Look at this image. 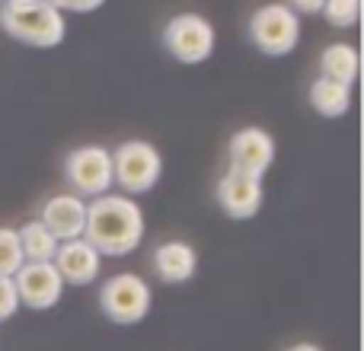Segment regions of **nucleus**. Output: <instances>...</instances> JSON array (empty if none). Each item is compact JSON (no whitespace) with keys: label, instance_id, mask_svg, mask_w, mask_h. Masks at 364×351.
<instances>
[{"label":"nucleus","instance_id":"f257e3e1","mask_svg":"<svg viewBox=\"0 0 364 351\" xmlns=\"http://www.w3.org/2000/svg\"><path fill=\"white\" fill-rule=\"evenodd\" d=\"M83 239L100 256L122 259L134 252L144 239V211L128 195H100L87 205V227Z\"/></svg>","mask_w":364,"mask_h":351},{"label":"nucleus","instance_id":"f03ea898","mask_svg":"<svg viewBox=\"0 0 364 351\" xmlns=\"http://www.w3.org/2000/svg\"><path fill=\"white\" fill-rule=\"evenodd\" d=\"M0 26L6 29V36L32 48H55L64 42V32H68L64 16L45 0H4Z\"/></svg>","mask_w":364,"mask_h":351},{"label":"nucleus","instance_id":"7ed1b4c3","mask_svg":"<svg viewBox=\"0 0 364 351\" xmlns=\"http://www.w3.org/2000/svg\"><path fill=\"white\" fill-rule=\"evenodd\" d=\"M154 307V291L134 271H119L100 288V310L106 320L119 323V326H138L147 320Z\"/></svg>","mask_w":364,"mask_h":351},{"label":"nucleus","instance_id":"20e7f679","mask_svg":"<svg viewBox=\"0 0 364 351\" xmlns=\"http://www.w3.org/2000/svg\"><path fill=\"white\" fill-rule=\"evenodd\" d=\"M164 176V157L151 141H125L112 151V179L122 192L144 195Z\"/></svg>","mask_w":364,"mask_h":351},{"label":"nucleus","instance_id":"39448f33","mask_svg":"<svg viewBox=\"0 0 364 351\" xmlns=\"http://www.w3.org/2000/svg\"><path fill=\"white\" fill-rule=\"evenodd\" d=\"M250 38L262 55H291L301 42V16L288 4H265L250 16Z\"/></svg>","mask_w":364,"mask_h":351},{"label":"nucleus","instance_id":"423d86ee","mask_svg":"<svg viewBox=\"0 0 364 351\" xmlns=\"http://www.w3.org/2000/svg\"><path fill=\"white\" fill-rule=\"evenodd\" d=\"M64 179L74 188L77 198H100L115 185L112 179V153L100 144H83L64 157Z\"/></svg>","mask_w":364,"mask_h":351},{"label":"nucleus","instance_id":"0eeeda50","mask_svg":"<svg viewBox=\"0 0 364 351\" xmlns=\"http://www.w3.org/2000/svg\"><path fill=\"white\" fill-rule=\"evenodd\" d=\"M214 26L201 13H179L164 26V48L179 64H205L214 55Z\"/></svg>","mask_w":364,"mask_h":351},{"label":"nucleus","instance_id":"6e6552de","mask_svg":"<svg viewBox=\"0 0 364 351\" xmlns=\"http://www.w3.org/2000/svg\"><path fill=\"white\" fill-rule=\"evenodd\" d=\"M227 160H230V173H243L252 179H262L275 163V138L265 128H240L230 138L227 147Z\"/></svg>","mask_w":364,"mask_h":351},{"label":"nucleus","instance_id":"1a4fd4ad","mask_svg":"<svg viewBox=\"0 0 364 351\" xmlns=\"http://www.w3.org/2000/svg\"><path fill=\"white\" fill-rule=\"evenodd\" d=\"M19 307L51 310L64 294V281L51 262H23V269L13 275Z\"/></svg>","mask_w":364,"mask_h":351},{"label":"nucleus","instance_id":"9d476101","mask_svg":"<svg viewBox=\"0 0 364 351\" xmlns=\"http://www.w3.org/2000/svg\"><path fill=\"white\" fill-rule=\"evenodd\" d=\"M214 198H218L220 211H224L230 220H250V217H256L259 207H262V198H265L262 179H252V176L227 170L218 179Z\"/></svg>","mask_w":364,"mask_h":351},{"label":"nucleus","instance_id":"9b49d317","mask_svg":"<svg viewBox=\"0 0 364 351\" xmlns=\"http://www.w3.org/2000/svg\"><path fill=\"white\" fill-rule=\"evenodd\" d=\"M42 227L58 239V243H68V239H80L83 227H87V201L77 198L74 192L68 195H51L48 201L38 211Z\"/></svg>","mask_w":364,"mask_h":351},{"label":"nucleus","instance_id":"f8f14e48","mask_svg":"<svg viewBox=\"0 0 364 351\" xmlns=\"http://www.w3.org/2000/svg\"><path fill=\"white\" fill-rule=\"evenodd\" d=\"M51 265L58 269L64 284H93L102 271V256L87 243V239H68V243H58V252L51 259Z\"/></svg>","mask_w":364,"mask_h":351},{"label":"nucleus","instance_id":"ddd939ff","mask_svg":"<svg viewBox=\"0 0 364 351\" xmlns=\"http://www.w3.org/2000/svg\"><path fill=\"white\" fill-rule=\"evenodd\" d=\"M154 271L164 284H186L198 271V252L182 239H166L154 249Z\"/></svg>","mask_w":364,"mask_h":351},{"label":"nucleus","instance_id":"4468645a","mask_svg":"<svg viewBox=\"0 0 364 351\" xmlns=\"http://www.w3.org/2000/svg\"><path fill=\"white\" fill-rule=\"evenodd\" d=\"M358 64H361V58H358V48H355V45H346V42L326 45L320 55V70H323L320 77L352 90L355 80H358Z\"/></svg>","mask_w":364,"mask_h":351},{"label":"nucleus","instance_id":"2eb2a0df","mask_svg":"<svg viewBox=\"0 0 364 351\" xmlns=\"http://www.w3.org/2000/svg\"><path fill=\"white\" fill-rule=\"evenodd\" d=\"M310 106H314L323 119H342V115H348V109H352V90L342 87V83L316 77L314 87H310Z\"/></svg>","mask_w":364,"mask_h":351},{"label":"nucleus","instance_id":"dca6fc26","mask_svg":"<svg viewBox=\"0 0 364 351\" xmlns=\"http://www.w3.org/2000/svg\"><path fill=\"white\" fill-rule=\"evenodd\" d=\"M19 237V249H23V259L26 262H51L58 252V239L51 237L48 230L42 227V220H29L16 230Z\"/></svg>","mask_w":364,"mask_h":351},{"label":"nucleus","instance_id":"f3484780","mask_svg":"<svg viewBox=\"0 0 364 351\" xmlns=\"http://www.w3.org/2000/svg\"><path fill=\"white\" fill-rule=\"evenodd\" d=\"M323 16L336 29H352L361 19V0H323Z\"/></svg>","mask_w":364,"mask_h":351},{"label":"nucleus","instance_id":"a211bd4d","mask_svg":"<svg viewBox=\"0 0 364 351\" xmlns=\"http://www.w3.org/2000/svg\"><path fill=\"white\" fill-rule=\"evenodd\" d=\"M23 249H19V237L13 227H0V275L13 278L23 269Z\"/></svg>","mask_w":364,"mask_h":351},{"label":"nucleus","instance_id":"6ab92c4d","mask_svg":"<svg viewBox=\"0 0 364 351\" xmlns=\"http://www.w3.org/2000/svg\"><path fill=\"white\" fill-rule=\"evenodd\" d=\"M19 310V297H16V284L13 278H4L0 275V323L13 320Z\"/></svg>","mask_w":364,"mask_h":351},{"label":"nucleus","instance_id":"aec40b11","mask_svg":"<svg viewBox=\"0 0 364 351\" xmlns=\"http://www.w3.org/2000/svg\"><path fill=\"white\" fill-rule=\"evenodd\" d=\"M48 6H55L58 13L61 10H70V13H93V10H100L106 0H45Z\"/></svg>","mask_w":364,"mask_h":351},{"label":"nucleus","instance_id":"412c9836","mask_svg":"<svg viewBox=\"0 0 364 351\" xmlns=\"http://www.w3.org/2000/svg\"><path fill=\"white\" fill-rule=\"evenodd\" d=\"M288 6L294 13H307V16H316L323 10V0H288Z\"/></svg>","mask_w":364,"mask_h":351},{"label":"nucleus","instance_id":"4be33fe9","mask_svg":"<svg viewBox=\"0 0 364 351\" xmlns=\"http://www.w3.org/2000/svg\"><path fill=\"white\" fill-rule=\"evenodd\" d=\"M284 351H323V348L314 345V342H297V345H291V348H284Z\"/></svg>","mask_w":364,"mask_h":351}]
</instances>
